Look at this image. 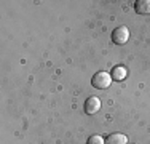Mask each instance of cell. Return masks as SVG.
<instances>
[{
    "instance_id": "4",
    "label": "cell",
    "mask_w": 150,
    "mask_h": 144,
    "mask_svg": "<svg viewBox=\"0 0 150 144\" xmlns=\"http://www.w3.org/2000/svg\"><path fill=\"white\" fill-rule=\"evenodd\" d=\"M126 143H128V138L121 133H112L104 139V144H126Z\"/></svg>"
},
{
    "instance_id": "5",
    "label": "cell",
    "mask_w": 150,
    "mask_h": 144,
    "mask_svg": "<svg viewBox=\"0 0 150 144\" xmlns=\"http://www.w3.org/2000/svg\"><path fill=\"white\" fill-rule=\"evenodd\" d=\"M134 10L137 14H150V0H137L134 3Z\"/></svg>"
},
{
    "instance_id": "6",
    "label": "cell",
    "mask_w": 150,
    "mask_h": 144,
    "mask_svg": "<svg viewBox=\"0 0 150 144\" xmlns=\"http://www.w3.org/2000/svg\"><path fill=\"white\" fill-rule=\"evenodd\" d=\"M126 67H123V66H117V67H113L112 69V80H115V82H121V80H125V77H126Z\"/></svg>"
},
{
    "instance_id": "2",
    "label": "cell",
    "mask_w": 150,
    "mask_h": 144,
    "mask_svg": "<svg viewBox=\"0 0 150 144\" xmlns=\"http://www.w3.org/2000/svg\"><path fill=\"white\" fill-rule=\"evenodd\" d=\"M128 38H129V31L125 26L117 27L115 31L112 32V42L117 43V45H125V43L128 42Z\"/></svg>"
},
{
    "instance_id": "3",
    "label": "cell",
    "mask_w": 150,
    "mask_h": 144,
    "mask_svg": "<svg viewBox=\"0 0 150 144\" xmlns=\"http://www.w3.org/2000/svg\"><path fill=\"white\" fill-rule=\"evenodd\" d=\"M101 109V101H99L96 96H91V98H88L86 101H85V112L86 114H96L98 110Z\"/></svg>"
},
{
    "instance_id": "7",
    "label": "cell",
    "mask_w": 150,
    "mask_h": 144,
    "mask_svg": "<svg viewBox=\"0 0 150 144\" xmlns=\"http://www.w3.org/2000/svg\"><path fill=\"white\" fill-rule=\"evenodd\" d=\"M86 144H104V139H102L99 135H93V136L88 138Z\"/></svg>"
},
{
    "instance_id": "1",
    "label": "cell",
    "mask_w": 150,
    "mask_h": 144,
    "mask_svg": "<svg viewBox=\"0 0 150 144\" xmlns=\"http://www.w3.org/2000/svg\"><path fill=\"white\" fill-rule=\"evenodd\" d=\"M110 83H112V75H110L109 72H104V71L96 72V74L93 75V78H91V85L94 86V88H98V90L109 88Z\"/></svg>"
}]
</instances>
